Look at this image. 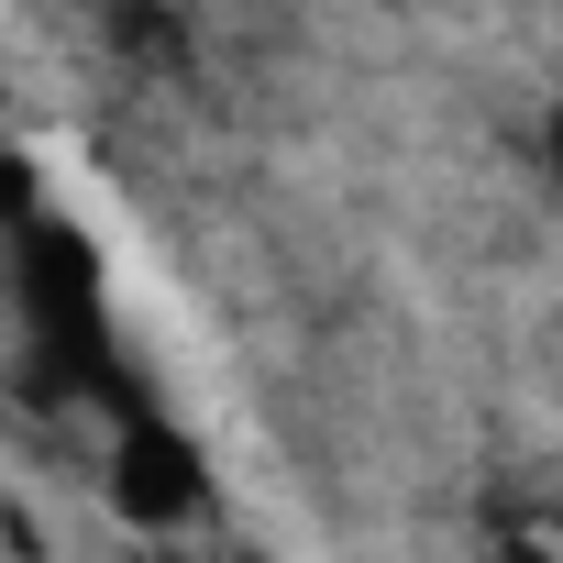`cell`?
I'll return each mask as SVG.
<instances>
[{
  "label": "cell",
  "instance_id": "2",
  "mask_svg": "<svg viewBox=\"0 0 563 563\" xmlns=\"http://www.w3.org/2000/svg\"><path fill=\"white\" fill-rule=\"evenodd\" d=\"M100 497H111V519H122V530H144V541H188V530L221 508V475H210L199 431H188L155 387H133V398L111 409Z\"/></svg>",
  "mask_w": 563,
  "mask_h": 563
},
{
  "label": "cell",
  "instance_id": "5",
  "mask_svg": "<svg viewBox=\"0 0 563 563\" xmlns=\"http://www.w3.org/2000/svg\"><path fill=\"white\" fill-rule=\"evenodd\" d=\"M497 563H552V552H541V541H519V530H508V541H497Z\"/></svg>",
  "mask_w": 563,
  "mask_h": 563
},
{
  "label": "cell",
  "instance_id": "6",
  "mask_svg": "<svg viewBox=\"0 0 563 563\" xmlns=\"http://www.w3.org/2000/svg\"><path fill=\"white\" fill-rule=\"evenodd\" d=\"M144 563H188V552H177V541H155V552H144Z\"/></svg>",
  "mask_w": 563,
  "mask_h": 563
},
{
  "label": "cell",
  "instance_id": "3",
  "mask_svg": "<svg viewBox=\"0 0 563 563\" xmlns=\"http://www.w3.org/2000/svg\"><path fill=\"white\" fill-rule=\"evenodd\" d=\"M100 23H111V45H122L144 78H177V67H188V12H177V0H111Z\"/></svg>",
  "mask_w": 563,
  "mask_h": 563
},
{
  "label": "cell",
  "instance_id": "1",
  "mask_svg": "<svg viewBox=\"0 0 563 563\" xmlns=\"http://www.w3.org/2000/svg\"><path fill=\"white\" fill-rule=\"evenodd\" d=\"M12 310H23V398L34 409H89L111 420L144 376L111 343V288H100V254L78 221H56L23 188V243H12Z\"/></svg>",
  "mask_w": 563,
  "mask_h": 563
},
{
  "label": "cell",
  "instance_id": "4",
  "mask_svg": "<svg viewBox=\"0 0 563 563\" xmlns=\"http://www.w3.org/2000/svg\"><path fill=\"white\" fill-rule=\"evenodd\" d=\"M541 177H552V199H563V111L541 122Z\"/></svg>",
  "mask_w": 563,
  "mask_h": 563
}]
</instances>
